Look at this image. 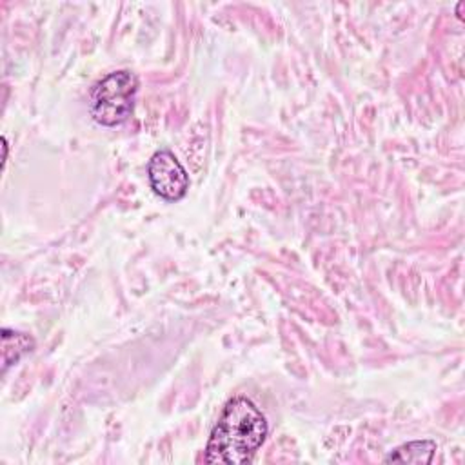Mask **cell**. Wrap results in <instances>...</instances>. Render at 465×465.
Returning a JSON list of instances; mask_svg holds the SVG:
<instances>
[{"mask_svg": "<svg viewBox=\"0 0 465 465\" xmlns=\"http://www.w3.org/2000/svg\"><path fill=\"white\" fill-rule=\"evenodd\" d=\"M267 436L262 411L247 398H232L211 430L203 461L242 465L252 460Z\"/></svg>", "mask_w": 465, "mask_h": 465, "instance_id": "obj_1", "label": "cell"}, {"mask_svg": "<svg viewBox=\"0 0 465 465\" xmlns=\"http://www.w3.org/2000/svg\"><path fill=\"white\" fill-rule=\"evenodd\" d=\"M138 78L134 73L122 69L104 76L91 91L89 113L93 120L105 127L120 125L134 107Z\"/></svg>", "mask_w": 465, "mask_h": 465, "instance_id": "obj_2", "label": "cell"}, {"mask_svg": "<svg viewBox=\"0 0 465 465\" xmlns=\"http://www.w3.org/2000/svg\"><path fill=\"white\" fill-rule=\"evenodd\" d=\"M147 176L153 191L167 202H176L189 189V176L176 156L167 151H156L147 163Z\"/></svg>", "mask_w": 465, "mask_h": 465, "instance_id": "obj_3", "label": "cell"}, {"mask_svg": "<svg viewBox=\"0 0 465 465\" xmlns=\"http://www.w3.org/2000/svg\"><path fill=\"white\" fill-rule=\"evenodd\" d=\"M35 349V340L24 332L2 329V369L7 371L9 365L16 363L22 356Z\"/></svg>", "mask_w": 465, "mask_h": 465, "instance_id": "obj_4", "label": "cell"}, {"mask_svg": "<svg viewBox=\"0 0 465 465\" xmlns=\"http://www.w3.org/2000/svg\"><path fill=\"white\" fill-rule=\"evenodd\" d=\"M436 452V443L432 440H420V441H409L400 447H396L389 456H385V461H396V463H430L432 456Z\"/></svg>", "mask_w": 465, "mask_h": 465, "instance_id": "obj_5", "label": "cell"}]
</instances>
